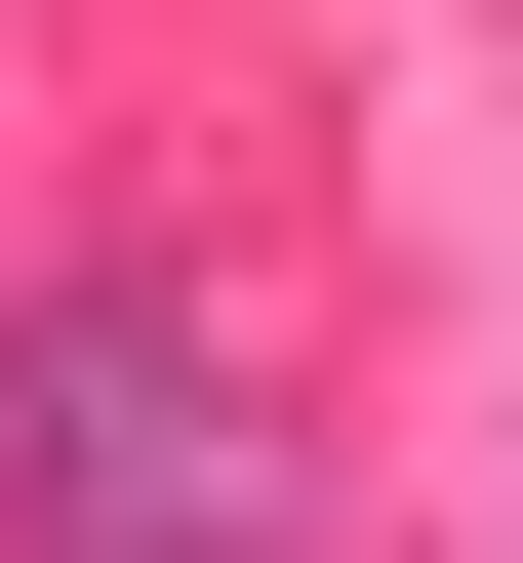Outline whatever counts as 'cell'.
I'll return each instance as SVG.
<instances>
[{"mask_svg": "<svg viewBox=\"0 0 523 563\" xmlns=\"http://www.w3.org/2000/svg\"><path fill=\"white\" fill-rule=\"evenodd\" d=\"M0 563H323V443L201 363V282H0Z\"/></svg>", "mask_w": 523, "mask_h": 563, "instance_id": "1", "label": "cell"}]
</instances>
